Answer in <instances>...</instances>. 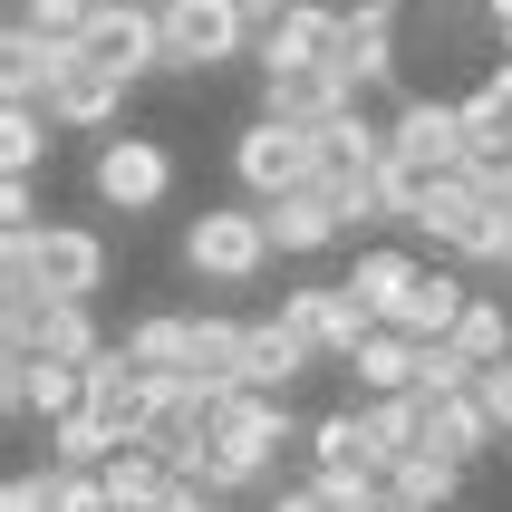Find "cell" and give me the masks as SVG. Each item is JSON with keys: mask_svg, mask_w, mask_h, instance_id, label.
I'll list each match as a JSON object with an SVG mask.
<instances>
[{"mask_svg": "<svg viewBox=\"0 0 512 512\" xmlns=\"http://www.w3.org/2000/svg\"><path fill=\"white\" fill-rule=\"evenodd\" d=\"M281 445H310V426L290 416V397H271V387H213V445H203L194 484L252 493V484H271Z\"/></svg>", "mask_w": 512, "mask_h": 512, "instance_id": "1", "label": "cell"}, {"mask_svg": "<svg viewBox=\"0 0 512 512\" xmlns=\"http://www.w3.org/2000/svg\"><path fill=\"white\" fill-rule=\"evenodd\" d=\"M0 290L97 300V290H107V232H97V223H29V232H0Z\"/></svg>", "mask_w": 512, "mask_h": 512, "instance_id": "2", "label": "cell"}, {"mask_svg": "<svg viewBox=\"0 0 512 512\" xmlns=\"http://www.w3.org/2000/svg\"><path fill=\"white\" fill-rule=\"evenodd\" d=\"M271 261H281V242H271V213L261 203H203L194 223H184V271L203 290H252Z\"/></svg>", "mask_w": 512, "mask_h": 512, "instance_id": "3", "label": "cell"}, {"mask_svg": "<svg viewBox=\"0 0 512 512\" xmlns=\"http://www.w3.org/2000/svg\"><path fill=\"white\" fill-rule=\"evenodd\" d=\"M416 232H426L445 261L503 271V261H512V194H503V184H474V174H445V194L416 213Z\"/></svg>", "mask_w": 512, "mask_h": 512, "instance_id": "4", "label": "cell"}, {"mask_svg": "<svg viewBox=\"0 0 512 512\" xmlns=\"http://www.w3.org/2000/svg\"><path fill=\"white\" fill-rule=\"evenodd\" d=\"M232 184L242 203H281L300 184H319V126H290V116H252L232 136Z\"/></svg>", "mask_w": 512, "mask_h": 512, "instance_id": "5", "label": "cell"}, {"mask_svg": "<svg viewBox=\"0 0 512 512\" xmlns=\"http://www.w3.org/2000/svg\"><path fill=\"white\" fill-rule=\"evenodd\" d=\"M165 78H213L252 49V0H165Z\"/></svg>", "mask_w": 512, "mask_h": 512, "instance_id": "6", "label": "cell"}, {"mask_svg": "<svg viewBox=\"0 0 512 512\" xmlns=\"http://www.w3.org/2000/svg\"><path fill=\"white\" fill-rule=\"evenodd\" d=\"M87 194L107 203V213H155V203L174 194V155H165V136H136V126L97 136V155H87Z\"/></svg>", "mask_w": 512, "mask_h": 512, "instance_id": "7", "label": "cell"}, {"mask_svg": "<svg viewBox=\"0 0 512 512\" xmlns=\"http://www.w3.org/2000/svg\"><path fill=\"white\" fill-rule=\"evenodd\" d=\"M281 319L319 348V368H348V358H358V339L377 329V310H368L348 281H290V290H281Z\"/></svg>", "mask_w": 512, "mask_h": 512, "instance_id": "8", "label": "cell"}, {"mask_svg": "<svg viewBox=\"0 0 512 512\" xmlns=\"http://www.w3.org/2000/svg\"><path fill=\"white\" fill-rule=\"evenodd\" d=\"M78 58H87V68H107V78H126V87H145V78H165V20L136 10V0H107V10L87 20Z\"/></svg>", "mask_w": 512, "mask_h": 512, "instance_id": "9", "label": "cell"}, {"mask_svg": "<svg viewBox=\"0 0 512 512\" xmlns=\"http://www.w3.org/2000/svg\"><path fill=\"white\" fill-rule=\"evenodd\" d=\"M87 416H97L116 445H145V435H155V416H165V377L136 368L126 348H107V358L87 368Z\"/></svg>", "mask_w": 512, "mask_h": 512, "instance_id": "10", "label": "cell"}, {"mask_svg": "<svg viewBox=\"0 0 512 512\" xmlns=\"http://www.w3.org/2000/svg\"><path fill=\"white\" fill-rule=\"evenodd\" d=\"M126 97H136L126 78L87 68V58L68 49V68H58V87H49V116L68 126V136H116V126H126Z\"/></svg>", "mask_w": 512, "mask_h": 512, "instance_id": "11", "label": "cell"}, {"mask_svg": "<svg viewBox=\"0 0 512 512\" xmlns=\"http://www.w3.org/2000/svg\"><path fill=\"white\" fill-rule=\"evenodd\" d=\"M339 107H358V87H348L329 58H310V68H261V116H290V126H329Z\"/></svg>", "mask_w": 512, "mask_h": 512, "instance_id": "12", "label": "cell"}, {"mask_svg": "<svg viewBox=\"0 0 512 512\" xmlns=\"http://www.w3.org/2000/svg\"><path fill=\"white\" fill-rule=\"evenodd\" d=\"M339 29H348V10H329V0H290L281 20L261 29V68H310V58H339Z\"/></svg>", "mask_w": 512, "mask_h": 512, "instance_id": "13", "label": "cell"}, {"mask_svg": "<svg viewBox=\"0 0 512 512\" xmlns=\"http://www.w3.org/2000/svg\"><path fill=\"white\" fill-rule=\"evenodd\" d=\"M387 126H377L368 107H339L329 126H319V184H368L377 165H387Z\"/></svg>", "mask_w": 512, "mask_h": 512, "instance_id": "14", "label": "cell"}, {"mask_svg": "<svg viewBox=\"0 0 512 512\" xmlns=\"http://www.w3.org/2000/svg\"><path fill=\"white\" fill-rule=\"evenodd\" d=\"M271 213V242H281V261H310V252H329L348 232V213H339V194L329 184H300V194H281V203H261Z\"/></svg>", "mask_w": 512, "mask_h": 512, "instance_id": "15", "label": "cell"}, {"mask_svg": "<svg viewBox=\"0 0 512 512\" xmlns=\"http://www.w3.org/2000/svg\"><path fill=\"white\" fill-rule=\"evenodd\" d=\"M416 358H426V339H406V329H387V319H377L368 339H358V358H348L358 406H368V397H406V387H416Z\"/></svg>", "mask_w": 512, "mask_h": 512, "instance_id": "16", "label": "cell"}, {"mask_svg": "<svg viewBox=\"0 0 512 512\" xmlns=\"http://www.w3.org/2000/svg\"><path fill=\"white\" fill-rule=\"evenodd\" d=\"M310 474H387V455H377V435H368V406L310 416Z\"/></svg>", "mask_w": 512, "mask_h": 512, "instance_id": "17", "label": "cell"}, {"mask_svg": "<svg viewBox=\"0 0 512 512\" xmlns=\"http://www.w3.org/2000/svg\"><path fill=\"white\" fill-rule=\"evenodd\" d=\"M310 368H319V348L300 339L281 310H271V319H252V358H242V387H271V397H290V387H300Z\"/></svg>", "mask_w": 512, "mask_h": 512, "instance_id": "18", "label": "cell"}, {"mask_svg": "<svg viewBox=\"0 0 512 512\" xmlns=\"http://www.w3.org/2000/svg\"><path fill=\"white\" fill-rule=\"evenodd\" d=\"M464 310H474V281H464V271H416V290L397 300L387 329H406V339H455Z\"/></svg>", "mask_w": 512, "mask_h": 512, "instance_id": "19", "label": "cell"}, {"mask_svg": "<svg viewBox=\"0 0 512 512\" xmlns=\"http://www.w3.org/2000/svg\"><path fill=\"white\" fill-rule=\"evenodd\" d=\"M387 136L406 155H435V165H464V97H406L387 116Z\"/></svg>", "mask_w": 512, "mask_h": 512, "instance_id": "20", "label": "cell"}, {"mask_svg": "<svg viewBox=\"0 0 512 512\" xmlns=\"http://www.w3.org/2000/svg\"><path fill=\"white\" fill-rule=\"evenodd\" d=\"M58 68H68V49H49L39 29L10 20V39H0V97H10V107H49Z\"/></svg>", "mask_w": 512, "mask_h": 512, "instance_id": "21", "label": "cell"}, {"mask_svg": "<svg viewBox=\"0 0 512 512\" xmlns=\"http://www.w3.org/2000/svg\"><path fill=\"white\" fill-rule=\"evenodd\" d=\"M455 493H464V464L435 455V445L387 464V512H455Z\"/></svg>", "mask_w": 512, "mask_h": 512, "instance_id": "22", "label": "cell"}, {"mask_svg": "<svg viewBox=\"0 0 512 512\" xmlns=\"http://www.w3.org/2000/svg\"><path fill=\"white\" fill-rule=\"evenodd\" d=\"M416 271H426V261L406 252V242H358V261H348L339 281L358 290V300H368L377 319H397V300H406V290H416Z\"/></svg>", "mask_w": 512, "mask_h": 512, "instance_id": "23", "label": "cell"}, {"mask_svg": "<svg viewBox=\"0 0 512 512\" xmlns=\"http://www.w3.org/2000/svg\"><path fill=\"white\" fill-rule=\"evenodd\" d=\"M116 348H126L136 368H155V377H184V368H194V310H155V319H126V329H116Z\"/></svg>", "mask_w": 512, "mask_h": 512, "instance_id": "24", "label": "cell"}, {"mask_svg": "<svg viewBox=\"0 0 512 512\" xmlns=\"http://www.w3.org/2000/svg\"><path fill=\"white\" fill-rule=\"evenodd\" d=\"M445 174L464 165H435V155H406V145H387V165H377V194H387V223H416L435 194H445Z\"/></svg>", "mask_w": 512, "mask_h": 512, "instance_id": "25", "label": "cell"}, {"mask_svg": "<svg viewBox=\"0 0 512 512\" xmlns=\"http://www.w3.org/2000/svg\"><path fill=\"white\" fill-rule=\"evenodd\" d=\"M242 358H252V319H223V310H194V368L203 387H242Z\"/></svg>", "mask_w": 512, "mask_h": 512, "instance_id": "26", "label": "cell"}, {"mask_svg": "<svg viewBox=\"0 0 512 512\" xmlns=\"http://www.w3.org/2000/svg\"><path fill=\"white\" fill-rule=\"evenodd\" d=\"M97 474H107V493H116L126 512H165V493L184 484V474H174V464L155 455V445H116V455L97 464Z\"/></svg>", "mask_w": 512, "mask_h": 512, "instance_id": "27", "label": "cell"}, {"mask_svg": "<svg viewBox=\"0 0 512 512\" xmlns=\"http://www.w3.org/2000/svg\"><path fill=\"white\" fill-rule=\"evenodd\" d=\"M368 435H377V455H387V464H397V455H426L435 397H426V387H406V397H368Z\"/></svg>", "mask_w": 512, "mask_h": 512, "instance_id": "28", "label": "cell"}, {"mask_svg": "<svg viewBox=\"0 0 512 512\" xmlns=\"http://www.w3.org/2000/svg\"><path fill=\"white\" fill-rule=\"evenodd\" d=\"M435 455H455V464H474V455H493L503 445V426L484 416V397L464 387V397H435V435H426Z\"/></svg>", "mask_w": 512, "mask_h": 512, "instance_id": "29", "label": "cell"}, {"mask_svg": "<svg viewBox=\"0 0 512 512\" xmlns=\"http://www.w3.org/2000/svg\"><path fill=\"white\" fill-rule=\"evenodd\" d=\"M455 348L474 358V368H503V358H512V300H493V290H474V310L455 319Z\"/></svg>", "mask_w": 512, "mask_h": 512, "instance_id": "30", "label": "cell"}, {"mask_svg": "<svg viewBox=\"0 0 512 512\" xmlns=\"http://www.w3.org/2000/svg\"><path fill=\"white\" fill-rule=\"evenodd\" d=\"M49 136H58L49 107H0V165H10V174H39V165H49Z\"/></svg>", "mask_w": 512, "mask_h": 512, "instance_id": "31", "label": "cell"}, {"mask_svg": "<svg viewBox=\"0 0 512 512\" xmlns=\"http://www.w3.org/2000/svg\"><path fill=\"white\" fill-rule=\"evenodd\" d=\"M97 10H107V0H10V20H20V29H39L49 49H78Z\"/></svg>", "mask_w": 512, "mask_h": 512, "instance_id": "32", "label": "cell"}, {"mask_svg": "<svg viewBox=\"0 0 512 512\" xmlns=\"http://www.w3.org/2000/svg\"><path fill=\"white\" fill-rule=\"evenodd\" d=\"M107 455H116V435L97 426L87 406H78V416H58V426H49V464H87V474H97V464H107Z\"/></svg>", "mask_w": 512, "mask_h": 512, "instance_id": "33", "label": "cell"}, {"mask_svg": "<svg viewBox=\"0 0 512 512\" xmlns=\"http://www.w3.org/2000/svg\"><path fill=\"white\" fill-rule=\"evenodd\" d=\"M474 377H484V368H474L455 339H426V358H416V387H426V397H464Z\"/></svg>", "mask_w": 512, "mask_h": 512, "instance_id": "34", "label": "cell"}, {"mask_svg": "<svg viewBox=\"0 0 512 512\" xmlns=\"http://www.w3.org/2000/svg\"><path fill=\"white\" fill-rule=\"evenodd\" d=\"M49 512H116V493L87 464H49Z\"/></svg>", "mask_w": 512, "mask_h": 512, "instance_id": "35", "label": "cell"}, {"mask_svg": "<svg viewBox=\"0 0 512 512\" xmlns=\"http://www.w3.org/2000/svg\"><path fill=\"white\" fill-rule=\"evenodd\" d=\"M0 512H49V464H20V474L0 484Z\"/></svg>", "mask_w": 512, "mask_h": 512, "instance_id": "36", "label": "cell"}, {"mask_svg": "<svg viewBox=\"0 0 512 512\" xmlns=\"http://www.w3.org/2000/svg\"><path fill=\"white\" fill-rule=\"evenodd\" d=\"M474 397H484V416L503 426V445H512V358H503V368H484V377H474Z\"/></svg>", "mask_w": 512, "mask_h": 512, "instance_id": "37", "label": "cell"}, {"mask_svg": "<svg viewBox=\"0 0 512 512\" xmlns=\"http://www.w3.org/2000/svg\"><path fill=\"white\" fill-rule=\"evenodd\" d=\"M39 223V194H29V174H10V184H0V232H29Z\"/></svg>", "mask_w": 512, "mask_h": 512, "instance_id": "38", "label": "cell"}, {"mask_svg": "<svg viewBox=\"0 0 512 512\" xmlns=\"http://www.w3.org/2000/svg\"><path fill=\"white\" fill-rule=\"evenodd\" d=\"M165 512H232V493H213V484H174Z\"/></svg>", "mask_w": 512, "mask_h": 512, "instance_id": "39", "label": "cell"}, {"mask_svg": "<svg viewBox=\"0 0 512 512\" xmlns=\"http://www.w3.org/2000/svg\"><path fill=\"white\" fill-rule=\"evenodd\" d=\"M261 512H329V493H319V484H281Z\"/></svg>", "mask_w": 512, "mask_h": 512, "instance_id": "40", "label": "cell"}, {"mask_svg": "<svg viewBox=\"0 0 512 512\" xmlns=\"http://www.w3.org/2000/svg\"><path fill=\"white\" fill-rule=\"evenodd\" d=\"M484 20H493V29H512V0H484Z\"/></svg>", "mask_w": 512, "mask_h": 512, "instance_id": "41", "label": "cell"}, {"mask_svg": "<svg viewBox=\"0 0 512 512\" xmlns=\"http://www.w3.org/2000/svg\"><path fill=\"white\" fill-rule=\"evenodd\" d=\"M493 39H503V58H512V29H493Z\"/></svg>", "mask_w": 512, "mask_h": 512, "instance_id": "42", "label": "cell"}, {"mask_svg": "<svg viewBox=\"0 0 512 512\" xmlns=\"http://www.w3.org/2000/svg\"><path fill=\"white\" fill-rule=\"evenodd\" d=\"M136 10H165V0H136Z\"/></svg>", "mask_w": 512, "mask_h": 512, "instance_id": "43", "label": "cell"}]
</instances>
